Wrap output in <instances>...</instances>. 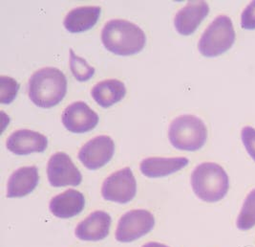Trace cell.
<instances>
[{"label": "cell", "mask_w": 255, "mask_h": 247, "mask_svg": "<svg viewBox=\"0 0 255 247\" xmlns=\"http://www.w3.org/2000/svg\"><path fill=\"white\" fill-rule=\"evenodd\" d=\"M105 47L118 56H132L140 52L146 35L138 25L125 19H112L105 24L102 32Z\"/></svg>", "instance_id": "cell-1"}, {"label": "cell", "mask_w": 255, "mask_h": 247, "mask_svg": "<svg viewBox=\"0 0 255 247\" xmlns=\"http://www.w3.org/2000/svg\"><path fill=\"white\" fill-rule=\"evenodd\" d=\"M67 92V79L56 67L36 71L29 81V98L35 106L51 108L58 106Z\"/></svg>", "instance_id": "cell-2"}, {"label": "cell", "mask_w": 255, "mask_h": 247, "mask_svg": "<svg viewBox=\"0 0 255 247\" xmlns=\"http://www.w3.org/2000/svg\"><path fill=\"white\" fill-rule=\"evenodd\" d=\"M191 186L200 200L214 203L227 196L230 189V178L220 165L205 162L194 169L191 175Z\"/></svg>", "instance_id": "cell-3"}, {"label": "cell", "mask_w": 255, "mask_h": 247, "mask_svg": "<svg viewBox=\"0 0 255 247\" xmlns=\"http://www.w3.org/2000/svg\"><path fill=\"white\" fill-rule=\"evenodd\" d=\"M168 138L177 150L196 152L205 146L208 139V129L197 116L182 115L170 124Z\"/></svg>", "instance_id": "cell-4"}, {"label": "cell", "mask_w": 255, "mask_h": 247, "mask_svg": "<svg viewBox=\"0 0 255 247\" xmlns=\"http://www.w3.org/2000/svg\"><path fill=\"white\" fill-rule=\"evenodd\" d=\"M236 34L228 15L217 16L201 36L198 49L207 58H215L229 51L235 42Z\"/></svg>", "instance_id": "cell-5"}, {"label": "cell", "mask_w": 255, "mask_h": 247, "mask_svg": "<svg viewBox=\"0 0 255 247\" xmlns=\"http://www.w3.org/2000/svg\"><path fill=\"white\" fill-rule=\"evenodd\" d=\"M155 226V218L147 210L139 209L126 213L117 226L116 240L119 243H132L147 235Z\"/></svg>", "instance_id": "cell-6"}, {"label": "cell", "mask_w": 255, "mask_h": 247, "mask_svg": "<svg viewBox=\"0 0 255 247\" xmlns=\"http://www.w3.org/2000/svg\"><path fill=\"white\" fill-rule=\"evenodd\" d=\"M137 181L130 168H124L107 177L103 184L102 195L107 201L126 204L134 200Z\"/></svg>", "instance_id": "cell-7"}, {"label": "cell", "mask_w": 255, "mask_h": 247, "mask_svg": "<svg viewBox=\"0 0 255 247\" xmlns=\"http://www.w3.org/2000/svg\"><path fill=\"white\" fill-rule=\"evenodd\" d=\"M47 176L50 184L56 188L79 186L82 182L81 172L69 155L63 152L51 156L47 166Z\"/></svg>", "instance_id": "cell-8"}, {"label": "cell", "mask_w": 255, "mask_h": 247, "mask_svg": "<svg viewBox=\"0 0 255 247\" xmlns=\"http://www.w3.org/2000/svg\"><path fill=\"white\" fill-rule=\"evenodd\" d=\"M115 153V143L110 136L100 135L87 142L79 152V159L88 170L96 171L109 163Z\"/></svg>", "instance_id": "cell-9"}, {"label": "cell", "mask_w": 255, "mask_h": 247, "mask_svg": "<svg viewBox=\"0 0 255 247\" xmlns=\"http://www.w3.org/2000/svg\"><path fill=\"white\" fill-rule=\"evenodd\" d=\"M99 115L84 102H75L62 113V124L73 133H85L94 130L99 124Z\"/></svg>", "instance_id": "cell-10"}, {"label": "cell", "mask_w": 255, "mask_h": 247, "mask_svg": "<svg viewBox=\"0 0 255 247\" xmlns=\"http://www.w3.org/2000/svg\"><path fill=\"white\" fill-rule=\"evenodd\" d=\"M6 147L15 155L43 153L48 147V139L45 135L34 130H16L7 139Z\"/></svg>", "instance_id": "cell-11"}, {"label": "cell", "mask_w": 255, "mask_h": 247, "mask_svg": "<svg viewBox=\"0 0 255 247\" xmlns=\"http://www.w3.org/2000/svg\"><path fill=\"white\" fill-rule=\"evenodd\" d=\"M209 12V4L206 1H189L186 7L176 13L175 29L180 35H192Z\"/></svg>", "instance_id": "cell-12"}, {"label": "cell", "mask_w": 255, "mask_h": 247, "mask_svg": "<svg viewBox=\"0 0 255 247\" xmlns=\"http://www.w3.org/2000/svg\"><path fill=\"white\" fill-rule=\"evenodd\" d=\"M111 216L105 211H96L83 220L75 230V235L84 242H99L109 235Z\"/></svg>", "instance_id": "cell-13"}, {"label": "cell", "mask_w": 255, "mask_h": 247, "mask_svg": "<svg viewBox=\"0 0 255 247\" xmlns=\"http://www.w3.org/2000/svg\"><path fill=\"white\" fill-rule=\"evenodd\" d=\"M39 181L38 170L35 166L22 167L13 172L7 184V198H23L31 194Z\"/></svg>", "instance_id": "cell-14"}, {"label": "cell", "mask_w": 255, "mask_h": 247, "mask_svg": "<svg viewBox=\"0 0 255 247\" xmlns=\"http://www.w3.org/2000/svg\"><path fill=\"white\" fill-rule=\"evenodd\" d=\"M85 206V199L81 192L69 189L50 201V212L58 219H71L80 215Z\"/></svg>", "instance_id": "cell-15"}, {"label": "cell", "mask_w": 255, "mask_h": 247, "mask_svg": "<svg viewBox=\"0 0 255 247\" xmlns=\"http://www.w3.org/2000/svg\"><path fill=\"white\" fill-rule=\"evenodd\" d=\"M189 164L186 157H149L141 161L139 169L144 177L159 178L175 174Z\"/></svg>", "instance_id": "cell-16"}, {"label": "cell", "mask_w": 255, "mask_h": 247, "mask_svg": "<svg viewBox=\"0 0 255 247\" xmlns=\"http://www.w3.org/2000/svg\"><path fill=\"white\" fill-rule=\"evenodd\" d=\"M101 13L102 8L98 6L79 7L67 13L63 24L69 33H83L93 28L99 21Z\"/></svg>", "instance_id": "cell-17"}, {"label": "cell", "mask_w": 255, "mask_h": 247, "mask_svg": "<svg viewBox=\"0 0 255 247\" xmlns=\"http://www.w3.org/2000/svg\"><path fill=\"white\" fill-rule=\"evenodd\" d=\"M127 94L125 83L116 79L97 83L91 91L95 102L102 107H110L121 102Z\"/></svg>", "instance_id": "cell-18"}, {"label": "cell", "mask_w": 255, "mask_h": 247, "mask_svg": "<svg viewBox=\"0 0 255 247\" xmlns=\"http://www.w3.org/2000/svg\"><path fill=\"white\" fill-rule=\"evenodd\" d=\"M236 226L239 230L247 231L255 226V189L253 190L244 201Z\"/></svg>", "instance_id": "cell-19"}, {"label": "cell", "mask_w": 255, "mask_h": 247, "mask_svg": "<svg viewBox=\"0 0 255 247\" xmlns=\"http://www.w3.org/2000/svg\"><path fill=\"white\" fill-rule=\"evenodd\" d=\"M70 69L79 82L90 80L96 72L95 67L91 66L85 59L76 55L72 49H70Z\"/></svg>", "instance_id": "cell-20"}, {"label": "cell", "mask_w": 255, "mask_h": 247, "mask_svg": "<svg viewBox=\"0 0 255 247\" xmlns=\"http://www.w3.org/2000/svg\"><path fill=\"white\" fill-rule=\"evenodd\" d=\"M19 90V83L8 76H0V103L11 104Z\"/></svg>", "instance_id": "cell-21"}, {"label": "cell", "mask_w": 255, "mask_h": 247, "mask_svg": "<svg viewBox=\"0 0 255 247\" xmlns=\"http://www.w3.org/2000/svg\"><path fill=\"white\" fill-rule=\"evenodd\" d=\"M241 138L247 152L255 162V129L245 127L241 131Z\"/></svg>", "instance_id": "cell-22"}, {"label": "cell", "mask_w": 255, "mask_h": 247, "mask_svg": "<svg viewBox=\"0 0 255 247\" xmlns=\"http://www.w3.org/2000/svg\"><path fill=\"white\" fill-rule=\"evenodd\" d=\"M241 26L246 30H255V1L247 6L242 12Z\"/></svg>", "instance_id": "cell-23"}, {"label": "cell", "mask_w": 255, "mask_h": 247, "mask_svg": "<svg viewBox=\"0 0 255 247\" xmlns=\"http://www.w3.org/2000/svg\"><path fill=\"white\" fill-rule=\"evenodd\" d=\"M141 247H169L163 244H160V243H156V242H152V243H147L144 246Z\"/></svg>", "instance_id": "cell-24"}]
</instances>
